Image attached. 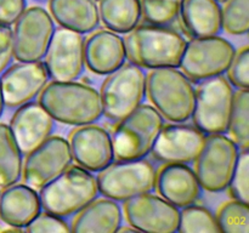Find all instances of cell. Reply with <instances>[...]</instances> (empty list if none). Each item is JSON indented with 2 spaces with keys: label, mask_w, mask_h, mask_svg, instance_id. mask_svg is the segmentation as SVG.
I'll use <instances>...</instances> for the list:
<instances>
[{
  "label": "cell",
  "mask_w": 249,
  "mask_h": 233,
  "mask_svg": "<svg viewBox=\"0 0 249 233\" xmlns=\"http://www.w3.org/2000/svg\"><path fill=\"white\" fill-rule=\"evenodd\" d=\"M26 155L22 177L28 186L36 189L65 171L73 160L70 142L61 136H49Z\"/></svg>",
  "instance_id": "obj_12"
},
{
  "label": "cell",
  "mask_w": 249,
  "mask_h": 233,
  "mask_svg": "<svg viewBox=\"0 0 249 233\" xmlns=\"http://www.w3.org/2000/svg\"><path fill=\"white\" fill-rule=\"evenodd\" d=\"M9 126L22 154H27L51 135L55 120L39 102L29 101L17 107Z\"/></svg>",
  "instance_id": "obj_18"
},
{
  "label": "cell",
  "mask_w": 249,
  "mask_h": 233,
  "mask_svg": "<svg viewBox=\"0 0 249 233\" xmlns=\"http://www.w3.org/2000/svg\"><path fill=\"white\" fill-rule=\"evenodd\" d=\"M240 148L224 133H211L195 159V174L202 188L208 192H221L230 183Z\"/></svg>",
  "instance_id": "obj_9"
},
{
  "label": "cell",
  "mask_w": 249,
  "mask_h": 233,
  "mask_svg": "<svg viewBox=\"0 0 249 233\" xmlns=\"http://www.w3.org/2000/svg\"><path fill=\"white\" fill-rule=\"evenodd\" d=\"M230 194L236 200L247 203L249 201V152L248 150H241L238 153L237 162L231 176Z\"/></svg>",
  "instance_id": "obj_32"
},
{
  "label": "cell",
  "mask_w": 249,
  "mask_h": 233,
  "mask_svg": "<svg viewBox=\"0 0 249 233\" xmlns=\"http://www.w3.org/2000/svg\"><path fill=\"white\" fill-rule=\"evenodd\" d=\"M182 0H140L141 16L146 23L169 26L177 21Z\"/></svg>",
  "instance_id": "obj_30"
},
{
  "label": "cell",
  "mask_w": 249,
  "mask_h": 233,
  "mask_svg": "<svg viewBox=\"0 0 249 233\" xmlns=\"http://www.w3.org/2000/svg\"><path fill=\"white\" fill-rule=\"evenodd\" d=\"M228 131L233 142L241 150L249 147V92L248 89H238L233 92L232 109Z\"/></svg>",
  "instance_id": "obj_27"
},
{
  "label": "cell",
  "mask_w": 249,
  "mask_h": 233,
  "mask_svg": "<svg viewBox=\"0 0 249 233\" xmlns=\"http://www.w3.org/2000/svg\"><path fill=\"white\" fill-rule=\"evenodd\" d=\"M158 194L178 208L191 205L201 196L195 170L182 163H165L156 174Z\"/></svg>",
  "instance_id": "obj_19"
},
{
  "label": "cell",
  "mask_w": 249,
  "mask_h": 233,
  "mask_svg": "<svg viewBox=\"0 0 249 233\" xmlns=\"http://www.w3.org/2000/svg\"><path fill=\"white\" fill-rule=\"evenodd\" d=\"M72 222L75 233H114L123 223V213L116 200L95 198L80 211Z\"/></svg>",
  "instance_id": "obj_22"
},
{
  "label": "cell",
  "mask_w": 249,
  "mask_h": 233,
  "mask_svg": "<svg viewBox=\"0 0 249 233\" xmlns=\"http://www.w3.org/2000/svg\"><path fill=\"white\" fill-rule=\"evenodd\" d=\"M14 58V38L10 26L0 24V74L11 65Z\"/></svg>",
  "instance_id": "obj_36"
},
{
  "label": "cell",
  "mask_w": 249,
  "mask_h": 233,
  "mask_svg": "<svg viewBox=\"0 0 249 233\" xmlns=\"http://www.w3.org/2000/svg\"><path fill=\"white\" fill-rule=\"evenodd\" d=\"M39 103L53 120L67 125L91 124L102 116L100 92L75 80L48 83L39 94Z\"/></svg>",
  "instance_id": "obj_1"
},
{
  "label": "cell",
  "mask_w": 249,
  "mask_h": 233,
  "mask_svg": "<svg viewBox=\"0 0 249 233\" xmlns=\"http://www.w3.org/2000/svg\"><path fill=\"white\" fill-rule=\"evenodd\" d=\"M26 7V0H0V24L11 27Z\"/></svg>",
  "instance_id": "obj_35"
},
{
  "label": "cell",
  "mask_w": 249,
  "mask_h": 233,
  "mask_svg": "<svg viewBox=\"0 0 249 233\" xmlns=\"http://www.w3.org/2000/svg\"><path fill=\"white\" fill-rule=\"evenodd\" d=\"M204 138V133L195 125L168 124L158 133L151 152L158 162L189 164L197 158Z\"/></svg>",
  "instance_id": "obj_16"
},
{
  "label": "cell",
  "mask_w": 249,
  "mask_h": 233,
  "mask_svg": "<svg viewBox=\"0 0 249 233\" xmlns=\"http://www.w3.org/2000/svg\"><path fill=\"white\" fill-rule=\"evenodd\" d=\"M124 39L126 58L139 67H179L186 40L168 26L141 24L131 29Z\"/></svg>",
  "instance_id": "obj_2"
},
{
  "label": "cell",
  "mask_w": 249,
  "mask_h": 233,
  "mask_svg": "<svg viewBox=\"0 0 249 233\" xmlns=\"http://www.w3.org/2000/svg\"><path fill=\"white\" fill-rule=\"evenodd\" d=\"M221 26L231 35H243L249 29V0H226L221 7Z\"/></svg>",
  "instance_id": "obj_31"
},
{
  "label": "cell",
  "mask_w": 249,
  "mask_h": 233,
  "mask_svg": "<svg viewBox=\"0 0 249 233\" xmlns=\"http://www.w3.org/2000/svg\"><path fill=\"white\" fill-rule=\"evenodd\" d=\"M216 222L221 232L249 233L248 204L240 200L226 201L219 208Z\"/></svg>",
  "instance_id": "obj_29"
},
{
  "label": "cell",
  "mask_w": 249,
  "mask_h": 233,
  "mask_svg": "<svg viewBox=\"0 0 249 233\" xmlns=\"http://www.w3.org/2000/svg\"><path fill=\"white\" fill-rule=\"evenodd\" d=\"M96 183L104 197L116 201H125L155 188L156 170L143 158L119 159L100 170Z\"/></svg>",
  "instance_id": "obj_8"
},
{
  "label": "cell",
  "mask_w": 249,
  "mask_h": 233,
  "mask_svg": "<svg viewBox=\"0 0 249 233\" xmlns=\"http://www.w3.org/2000/svg\"><path fill=\"white\" fill-rule=\"evenodd\" d=\"M146 74L134 63H124L107 74L101 86L102 113L108 120L119 121L142 103Z\"/></svg>",
  "instance_id": "obj_6"
},
{
  "label": "cell",
  "mask_w": 249,
  "mask_h": 233,
  "mask_svg": "<svg viewBox=\"0 0 249 233\" xmlns=\"http://www.w3.org/2000/svg\"><path fill=\"white\" fill-rule=\"evenodd\" d=\"M249 48L243 46L235 52L228 68V78L230 84L238 89H248L249 85Z\"/></svg>",
  "instance_id": "obj_33"
},
{
  "label": "cell",
  "mask_w": 249,
  "mask_h": 233,
  "mask_svg": "<svg viewBox=\"0 0 249 233\" xmlns=\"http://www.w3.org/2000/svg\"><path fill=\"white\" fill-rule=\"evenodd\" d=\"M39 189L41 209L60 217L74 215L99 196L96 177L79 165H70Z\"/></svg>",
  "instance_id": "obj_3"
},
{
  "label": "cell",
  "mask_w": 249,
  "mask_h": 233,
  "mask_svg": "<svg viewBox=\"0 0 249 233\" xmlns=\"http://www.w3.org/2000/svg\"><path fill=\"white\" fill-rule=\"evenodd\" d=\"M49 10L53 19L62 28L79 34L91 33L100 24L95 0H50Z\"/></svg>",
  "instance_id": "obj_23"
},
{
  "label": "cell",
  "mask_w": 249,
  "mask_h": 233,
  "mask_svg": "<svg viewBox=\"0 0 249 233\" xmlns=\"http://www.w3.org/2000/svg\"><path fill=\"white\" fill-rule=\"evenodd\" d=\"M232 101V85L223 74L199 82L191 116L195 126L204 135L228 133Z\"/></svg>",
  "instance_id": "obj_7"
},
{
  "label": "cell",
  "mask_w": 249,
  "mask_h": 233,
  "mask_svg": "<svg viewBox=\"0 0 249 233\" xmlns=\"http://www.w3.org/2000/svg\"><path fill=\"white\" fill-rule=\"evenodd\" d=\"M235 52L232 44L221 36L194 38L186 41L179 66L181 72L192 82H202L224 74Z\"/></svg>",
  "instance_id": "obj_10"
},
{
  "label": "cell",
  "mask_w": 249,
  "mask_h": 233,
  "mask_svg": "<svg viewBox=\"0 0 249 233\" xmlns=\"http://www.w3.org/2000/svg\"><path fill=\"white\" fill-rule=\"evenodd\" d=\"M41 211L39 193L27 183H14L0 192V221L24 228Z\"/></svg>",
  "instance_id": "obj_21"
},
{
  "label": "cell",
  "mask_w": 249,
  "mask_h": 233,
  "mask_svg": "<svg viewBox=\"0 0 249 233\" xmlns=\"http://www.w3.org/2000/svg\"><path fill=\"white\" fill-rule=\"evenodd\" d=\"M24 230L29 233H68L71 232V227L63 217L53 215L50 213L39 214L29 225L24 227Z\"/></svg>",
  "instance_id": "obj_34"
},
{
  "label": "cell",
  "mask_w": 249,
  "mask_h": 233,
  "mask_svg": "<svg viewBox=\"0 0 249 233\" xmlns=\"http://www.w3.org/2000/svg\"><path fill=\"white\" fill-rule=\"evenodd\" d=\"M4 108H5V103H4V99H2L1 84H0V118H1L2 113H4Z\"/></svg>",
  "instance_id": "obj_37"
},
{
  "label": "cell",
  "mask_w": 249,
  "mask_h": 233,
  "mask_svg": "<svg viewBox=\"0 0 249 233\" xmlns=\"http://www.w3.org/2000/svg\"><path fill=\"white\" fill-rule=\"evenodd\" d=\"M164 126V119L155 107L140 104L129 116L119 120L112 137L114 157L118 159H140L151 152Z\"/></svg>",
  "instance_id": "obj_5"
},
{
  "label": "cell",
  "mask_w": 249,
  "mask_h": 233,
  "mask_svg": "<svg viewBox=\"0 0 249 233\" xmlns=\"http://www.w3.org/2000/svg\"><path fill=\"white\" fill-rule=\"evenodd\" d=\"M179 15L192 38L218 35L223 29L218 0H182Z\"/></svg>",
  "instance_id": "obj_24"
},
{
  "label": "cell",
  "mask_w": 249,
  "mask_h": 233,
  "mask_svg": "<svg viewBox=\"0 0 249 233\" xmlns=\"http://www.w3.org/2000/svg\"><path fill=\"white\" fill-rule=\"evenodd\" d=\"M124 214L129 225L140 232L173 233L178 231L179 208L150 192L125 200Z\"/></svg>",
  "instance_id": "obj_13"
},
{
  "label": "cell",
  "mask_w": 249,
  "mask_h": 233,
  "mask_svg": "<svg viewBox=\"0 0 249 233\" xmlns=\"http://www.w3.org/2000/svg\"><path fill=\"white\" fill-rule=\"evenodd\" d=\"M68 142L74 162L91 172H99L114 159L111 135L94 123L74 129Z\"/></svg>",
  "instance_id": "obj_17"
},
{
  "label": "cell",
  "mask_w": 249,
  "mask_h": 233,
  "mask_svg": "<svg viewBox=\"0 0 249 233\" xmlns=\"http://www.w3.org/2000/svg\"><path fill=\"white\" fill-rule=\"evenodd\" d=\"M146 94L163 119L185 123L191 118L195 87L181 70L173 67L152 69L146 75Z\"/></svg>",
  "instance_id": "obj_4"
},
{
  "label": "cell",
  "mask_w": 249,
  "mask_h": 233,
  "mask_svg": "<svg viewBox=\"0 0 249 233\" xmlns=\"http://www.w3.org/2000/svg\"><path fill=\"white\" fill-rule=\"evenodd\" d=\"M22 152L7 124L0 123V189L19 181L22 176Z\"/></svg>",
  "instance_id": "obj_26"
},
{
  "label": "cell",
  "mask_w": 249,
  "mask_h": 233,
  "mask_svg": "<svg viewBox=\"0 0 249 233\" xmlns=\"http://www.w3.org/2000/svg\"><path fill=\"white\" fill-rule=\"evenodd\" d=\"M124 39L112 31H96L84 41V61L90 72L106 75L125 63Z\"/></svg>",
  "instance_id": "obj_20"
},
{
  "label": "cell",
  "mask_w": 249,
  "mask_h": 233,
  "mask_svg": "<svg viewBox=\"0 0 249 233\" xmlns=\"http://www.w3.org/2000/svg\"><path fill=\"white\" fill-rule=\"evenodd\" d=\"M100 21L109 31L126 34L141 19L140 0H99Z\"/></svg>",
  "instance_id": "obj_25"
},
{
  "label": "cell",
  "mask_w": 249,
  "mask_h": 233,
  "mask_svg": "<svg viewBox=\"0 0 249 233\" xmlns=\"http://www.w3.org/2000/svg\"><path fill=\"white\" fill-rule=\"evenodd\" d=\"M178 231L182 233L221 232L216 217L209 209L199 205L184 206L180 211Z\"/></svg>",
  "instance_id": "obj_28"
},
{
  "label": "cell",
  "mask_w": 249,
  "mask_h": 233,
  "mask_svg": "<svg viewBox=\"0 0 249 233\" xmlns=\"http://www.w3.org/2000/svg\"><path fill=\"white\" fill-rule=\"evenodd\" d=\"M55 32V23L48 10L31 6L15 22L12 29L14 57L18 62L41 61Z\"/></svg>",
  "instance_id": "obj_11"
},
{
  "label": "cell",
  "mask_w": 249,
  "mask_h": 233,
  "mask_svg": "<svg viewBox=\"0 0 249 233\" xmlns=\"http://www.w3.org/2000/svg\"><path fill=\"white\" fill-rule=\"evenodd\" d=\"M49 78L57 82L77 80L84 72V39L82 34L60 27L53 35L45 53Z\"/></svg>",
  "instance_id": "obj_14"
},
{
  "label": "cell",
  "mask_w": 249,
  "mask_h": 233,
  "mask_svg": "<svg viewBox=\"0 0 249 233\" xmlns=\"http://www.w3.org/2000/svg\"><path fill=\"white\" fill-rule=\"evenodd\" d=\"M46 67L41 61L18 62L9 66L0 77L2 99L7 108H16L39 96L49 83Z\"/></svg>",
  "instance_id": "obj_15"
}]
</instances>
